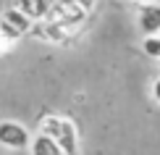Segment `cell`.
<instances>
[{"label": "cell", "mask_w": 160, "mask_h": 155, "mask_svg": "<svg viewBox=\"0 0 160 155\" xmlns=\"http://www.w3.org/2000/svg\"><path fill=\"white\" fill-rule=\"evenodd\" d=\"M39 134L50 137L52 142L61 147L63 155H79V129L71 118L50 113V116H45L39 121Z\"/></svg>", "instance_id": "cell-1"}, {"label": "cell", "mask_w": 160, "mask_h": 155, "mask_svg": "<svg viewBox=\"0 0 160 155\" xmlns=\"http://www.w3.org/2000/svg\"><path fill=\"white\" fill-rule=\"evenodd\" d=\"M45 21L63 24V26H68V29H76L79 24L87 21V13L79 8V5H74L71 0H52L48 16H45Z\"/></svg>", "instance_id": "cell-2"}, {"label": "cell", "mask_w": 160, "mask_h": 155, "mask_svg": "<svg viewBox=\"0 0 160 155\" xmlns=\"http://www.w3.org/2000/svg\"><path fill=\"white\" fill-rule=\"evenodd\" d=\"M32 18L29 16H24L18 8H5L3 11V16H0V37H5L8 42H16L21 34H26V32L32 29Z\"/></svg>", "instance_id": "cell-3"}, {"label": "cell", "mask_w": 160, "mask_h": 155, "mask_svg": "<svg viewBox=\"0 0 160 155\" xmlns=\"http://www.w3.org/2000/svg\"><path fill=\"white\" fill-rule=\"evenodd\" d=\"M32 142V134L18 121H0V145L8 150H26Z\"/></svg>", "instance_id": "cell-4"}, {"label": "cell", "mask_w": 160, "mask_h": 155, "mask_svg": "<svg viewBox=\"0 0 160 155\" xmlns=\"http://www.w3.org/2000/svg\"><path fill=\"white\" fill-rule=\"evenodd\" d=\"M137 24L142 29V34H158L160 32V5L158 3H142L137 13Z\"/></svg>", "instance_id": "cell-5"}, {"label": "cell", "mask_w": 160, "mask_h": 155, "mask_svg": "<svg viewBox=\"0 0 160 155\" xmlns=\"http://www.w3.org/2000/svg\"><path fill=\"white\" fill-rule=\"evenodd\" d=\"M52 0H13V8H18L24 13V16H29L32 21H45V16H48Z\"/></svg>", "instance_id": "cell-6"}, {"label": "cell", "mask_w": 160, "mask_h": 155, "mask_svg": "<svg viewBox=\"0 0 160 155\" xmlns=\"http://www.w3.org/2000/svg\"><path fill=\"white\" fill-rule=\"evenodd\" d=\"M29 150H32V155H63L61 147L52 142L50 137H45V134H37V137L32 139V142H29Z\"/></svg>", "instance_id": "cell-7"}, {"label": "cell", "mask_w": 160, "mask_h": 155, "mask_svg": "<svg viewBox=\"0 0 160 155\" xmlns=\"http://www.w3.org/2000/svg\"><path fill=\"white\" fill-rule=\"evenodd\" d=\"M142 50H144V55H147V58H152V60H160V37H158V34L144 37Z\"/></svg>", "instance_id": "cell-8"}, {"label": "cell", "mask_w": 160, "mask_h": 155, "mask_svg": "<svg viewBox=\"0 0 160 155\" xmlns=\"http://www.w3.org/2000/svg\"><path fill=\"white\" fill-rule=\"evenodd\" d=\"M71 3H74V5H79V8H82L84 13H89L92 8H95V0H71Z\"/></svg>", "instance_id": "cell-9"}, {"label": "cell", "mask_w": 160, "mask_h": 155, "mask_svg": "<svg viewBox=\"0 0 160 155\" xmlns=\"http://www.w3.org/2000/svg\"><path fill=\"white\" fill-rule=\"evenodd\" d=\"M152 100L160 105V79H155V82H152Z\"/></svg>", "instance_id": "cell-10"}, {"label": "cell", "mask_w": 160, "mask_h": 155, "mask_svg": "<svg viewBox=\"0 0 160 155\" xmlns=\"http://www.w3.org/2000/svg\"><path fill=\"white\" fill-rule=\"evenodd\" d=\"M11 48H13V42H8L5 37H0V55H5V53H8Z\"/></svg>", "instance_id": "cell-11"}, {"label": "cell", "mask_w": 160, "mask_h": 155, "mask_svg": "<svg viewBox=\"0 0 160 155\" xmlns=\"http://www.w3.org/2000/svg\"><path fill=\"white\" fill-rule=\"evenodd\" d=\"M158 34H160V32H158Z\"/></svg>", "instance_id": "cell-12"}]
</instances>
